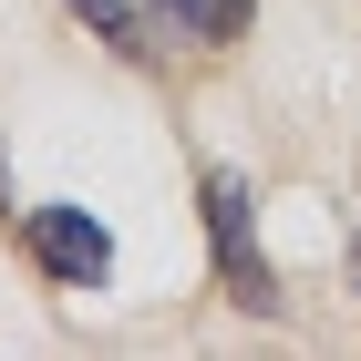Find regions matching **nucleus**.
<instances>
[{
  "mask_svg": "<svg viewBox=\"0 0 361 361\" xmlns=\"http://www.w3.org/2000/svg\"><path fill=\"white\" fill-rule=\"evenodd\" d=\"M155 21L186 31V42H238L248 31V0H155Z\"/></svg>",
  "mask_w": 361,
  "mask_h": 361,
  "instance_id": "3",
  "label": "nucleus"
},
{
  "mask_svg": "<svg viewBox=\"0 0 361 361\" xmlns=\"http://www.w3.org/2000/svg\"><path fill=\"white\" fill-rule=\"evenodd\" d=\"M21 238H31V258H42L62 289H104V269H114V238L83 217V207H31Z\"/></svg>",
  "mask_w": 361,
  "mask_h": 361,
  "instance_id": "2",
  "label": "nucleus"
},
{
  "mask_svg": "<svg viewBox=\"0 0 361 361\" xmlns=\"http://www.w3.org/2000/svg\"><path fill=\"white\" fill-rule=\"evenodd\" d=\"M351 258H361V248H351Z\"/></svg>",
  "mask_w": 361,
  "mask_h": 361,
  "instance_id": "5",
  "label": "nucleus"
},
{
  "mask_svg": "<svg viewBox=\"0 0 361 361\" xmlns=\"http://www.w3.org/2000/svg\"><path fill=\"white\" fill-rule=\"evenodd\" d=\"M207 238H217V269H227V300H248V310H279V289H269V258H258V238H248V176H207Z\"/></svg>",
  "mask_w": 361,
  "mask_h": 361,
  "instance_id": "1",
  "label": "nucleus"
},
{
  "mask_svg": "<svg viewBox=\"0 0 361 361\" xmlns=\"http://www.w3.org/2000/svg\"><path fill=\"white\" fill-rule=\"evenodd\" d=\"M83 21H93V31H104L114 52H135V62H145V52H155V42H145V21H135V11H124V0H83Z\"/></svg>",
  "mask_w": 361,
  "mask_h": 361,
  "instance_id": "4",
  "label": "nucleus"
}]
</instances>
